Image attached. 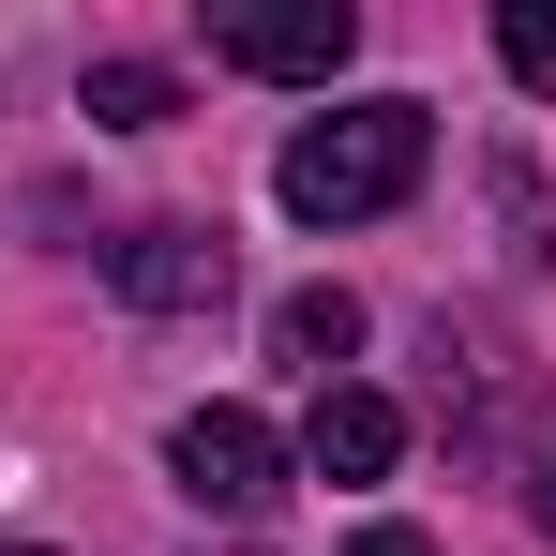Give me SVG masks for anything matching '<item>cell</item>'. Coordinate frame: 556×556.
<instances>
[{"mask_svg": "<svg viewBox=\"0 0 556 556\" xmlns=\"http://www.w3.org/2000/svg\"><path fill=\"white\" fill-rule=\"evenodd\" d=\"M271 346L301 376H316V391H331V362H346V346H362V301H346V286H301V301H286L271 316Z\"/></svg>", "mask_w": 556, "mask_h": 556, "instance_id": "6", "label": "cell"}, {"mask_svg": "<svg viewBox=\"0 0 556 556\" xmlns=\"http://www.w3.org/2000/svg\"><path fill=\"white\" fill-rule=\"evenodd\" d=\"M0 556H46V542H0Z\"/></svg>", "mask_w": 556, "mask_h": 556, "instance_id": "11", "label": "cell"}, {"mask_svg": "<svg viewBox=\"0 0 556 556\" xmlns=\"http://www.w3.org/2000/svg\"><path fill=\"white\" fill-rule=\"evenodd\" d=\"M166 466H181L195 511H271V496H286V452H271L256 406H195L181 437H166Z\"/></svg>", "mask_w": 556, "mask_h": 556, "instance_id": "3", "label": "cell"}, {"mask_svg": "<svg viewBox=\"0 0 556 556\" xmlns=\"http://www.w3.org/2000/svg\"><path fill=\"white\" fill-rule=\"evenodd\" d=\"M91 121L151 136V121H181V76H166V61H91Z\"/></svg>", "mask_w": 556, "mask_h": 556, "instance_id": "7", "label": "cell"}, {"mask_svg": "<svg viewBox=\"0 0 556 556\" xmlns=\"http://www.w3.org/2000/svg\"><path fill=\"white\" fill-rule=\"evenodd\" d=\"M496 61H511L527 91H556V0H511V15H496Z\"/></svg>", "mask_w": 556, "mask_h": 556, "instance_id": "8", "label": "cell"}, {"mask_svg": "<svg viewBox=\"0 0 556 556\" xmlns=\"http://www.w3.org/2000/svg\"><path fill=\"white\" fill-rule=\"evenodd\" d=\"M346 556H437V542H421V527H362Z\"/></svg>", "mask_w": 556, "mask_h": 556, "instance_id": "9", "label": "cell"}, {"mask_svg": "<svg viewBox=\"0 0 556 556\" xmlns=\"http://www.w3.org/2000/svg\"><path fill=\"white\" fill-rule=\"evenodd\" d=\"M362 15L346 0H256V15H211V61L226 76H346Z\"/></svg>", "mask_w": 556, "mask_h": 556, "instance_id": "4", "label": "cell"}, {"mask_svg": "<svg viewBox=\"0 0 556 556\" xmlns=\"http://www.w3.org/2000/svg\"><path fill=\"white\" fill-rule=\"evenodd\" d=\"M421 166H437V105L376 91V105L301 121V136H286V166H271V195L301 211V226H362V211H391V195H421Z\"/></svg>", "mask_w": 556, "mask_h": 556, "instance_id": "1", "label": "cell"}, {"mask_svg": "<svg viewBox=\"0 0 556 556\" xmlns=\"http://www.w3.org/2000/svg\"><path fill=\"white\" fill-rule=\"evenodd\" d=\"M105 286L136 316H211L241 286V256H226V226H136V241H105Z\"/></svg>", "mask_w": 556, "mask_h": 556, "instance_id": "2", "label": "cell"}, {"mask_svg": "<svg viewBox=\"0 0 556 556\" xmlns=\"http://www.w3.org/2000/svg\"><path fill=\"white\" fill-rule=\"evenodd\" d=\"M391 452H406V406L362 391V376H331L316 421H301V466H316V481H391Z\"/></svg>", "mask_w": 556, "mask_h": 556, "instance_id": "5", "label": "cell"}, {"mask_svg": "<svg viewBox=\"0 0 556 556\" xmlns=\"http://www.w3.org/2000/svg\"><path fill=\"white\" fill-rule=\"evenodd\" d=\"M542 527H556V466H542Z\"/></svg>", "mask_w": 556, "mask_h": 556, "instance_id": "10", "label": "cell"}]
</instances>
